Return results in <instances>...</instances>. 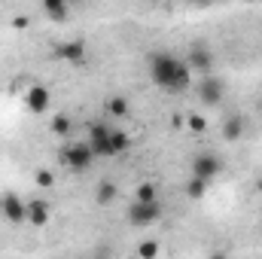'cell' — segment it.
Returning a JSON list of instances; mask_svg holds the SVG:
<instances>
[{"label": "cell", "instance_id": "cell-22", "mask_svg": "<svg viewBox=\"0 0 262 259\" xmlns=\"http://www.w3.org/2000/svg\"><path fill=\"white\" fill-rule=\"evenodd\" d=\"M183 125L192 131V134H204V131H207V119H204L201 113H189V116L183 119Z\"/></svg>", "mask_w": 262, "mask_h": 259}, {"label": "cell", "instance_id": "cell-21", "mask_svg": "<svg viewBox=\"0 0 262 259\" xmlns=\"http://www.w3.org/2000/svg\"><path fill=\"white\" fill-rule=\"evenodd\" d=\"M34 183H37L40 189H52V186L58 183V177H55L52 168H37V171H34Z\"/></svg>", "mask_w": 262, "mask_h": 259}, {"label": "cell", "instance_id": "cell-24", "mask_svg": "<svg viewBox=\"0 0 262 259\" xmlns=\"http://www.w3.org/2000/svg\"><path fill=\"white\" fill-rule=\"evenodd\" d=\"M204 259H232V256H229V250H210Z\"/></svg>", "mask_w": 262, "mask_h": 259}, {"label": "cell", "instance_id": "cell-14", "mask_svg": "<svg viewBox=\"0 0 262 259\" xmlns=\"http://www.w3.org/2000/svg\"><path fill=\"white\" fill-rule=\"evenodd\" d=\"M104 113L110 116V119H125L131 113V104L125 95H110L107 101H104Z\"/></svg>", "mask_w": 262, "mask_h": 259}, {"label": "cell", "instance_id": "cell-5", "mask_svg": "<svg viewBox=\"0 0 262 259\" xmlns=\"http://www.w3.org/2000/svg\"><path fill=\"white\" fill-rule=\"evenodd\" d=\"M226 92H229V89H226V79L216 76V73L198 79V101H201L204 107H220L223 98H226Z\"/></svg>", "mask_w": 262, "mask_h": 259}, {"label": "cell", "instance_id": "cell-18", "mask_svg": "<svg viewBox=\"0 0 262 259\" xmlns=\"http://www.w3.org/2000/svg\"><path fill=\"white\" fill-rule=\"evenodd\" d=\"M159 253H162V244L156 238H143L137 244V259H159Z\"/></svg>", "mask_w": 262, "mask_h": 259}, {"label": "cell", "instance_id": "cell-23", "mask_svg": "<svg viewBox=\"0 0 262 259\" xmlns=\"http://www.w3.org/2000/svg\"><path fill=\"white\" fill-rule=\"evenodd\" d=\"M9 25H12V28H15V31H25V28H28V25H31V18H28V15H15V18H12V21H9Z\"/></svg>", "mask_w": 262, "mask_h": 259}, {"label": "cell", "instance_id": "cell-10", "mask_svg": "<svg viewBox=\"0 0 262 259\" xmlns=\"http://www.w3.org/2000/svg\"><path fill=\"white\" fill-rule=\"evenodd\" d=\"M49 104H52V92L46 89V85H31L28 92H25V107L34 113V116H43V113H49Z\"/></svg>", "mask_w": 262, "mask_h": 259}, {"label": "cell", "instance_id": "cell-20", "mask_svg": "<svg viewBox=\"0 0 262 259\" xmlns=\"http://www.w3.org/2000/svg\"><path fill=\"white\" fill-rule=\"evenodd\" d=\"M70 128H73V119H70V116H64V113L52 116V122H49V131H52L55 137H67V134H70Z\"/></svg>", "mask_w": 262, "mask_h": 259}, {"label": "cell", "instance_id": "cell-7", "mask_svg": "<svg viewBox=\"0 0 262 259\" xmlns=\"http://www.w3.org/2000/svg\"><path fill=\"white\" fill-rule=\"evenodd\" d=\"M110 131H113V125H107L104 119H92V122H89V137H85V143H89V149H92L95 159H107Z\"/></svg>", "mask_w": 262, "mask_h": 259}, {"label": "cell", "instance_id": "cell-2", "mask_svg": "<svg viewBox=\"0 0 262 259\" xmlns=\"http://www.w3.org/2000/svg\"><path fill=\"white\" fill-rule=\"evenodd\" d=\"M58 162L64 165L67 171H73V174H85V171L95 165V156H92V149H89L85 140H70V143L61 146Z\"/></svg>", "mask_w": 262, "mask_h": 259}, {"label": "cell", "instance_id": "cell-6", "mask_svg": "<svg viewBox=\"0 0 262 259\" xmlns=\"http://www.w3.org/2000/svg\"><path fill=\"white\" fill-rule=\"evenodd\" d=\"M128 223L134 229H146V226H156L162 220V201H152V204H140V201H131L128 210H125Z\"/></svg>", "mask_w": 262, "mask_h": 259}, {"label": "cell", "instance_id": "cell-1", "mask_svg": "<svg viewBox=\"0 0 262 259\" xmlns=\"http://www.w3.org/2000/svg\"><path fill=\"white\" fill-rule=\"evenodd\" d=\"M146 64H149V79H152L162 92L183 95V92L192 85V73H189L186 61H183L180 55H174V52L156 49V52H149Z\"/></svg>", "mask_w": 262, "mask_h": 259}, {"label": "cell", "instance_id": "cell-9", "mask_svg": "<svg viewBox=\"0 0 262 259\" xmlns=\"http://www.w3.org/2000/svg\"><path fill=\"white\" fill-rule=\"evenodd\" d=\"M58 61H67L73 67H82L85 64V43L82 40H64V43H55V52H52Z\"/></svg>", "mask_w": 262, "mask_h": 259}, {"label": "cell", "instance_id": "cell-19", "mask_svg": "<svg viewBox=\"0 0 262 259\" xmlns=\"http://www.w3.org/2000/svg\"><path fill=\"white\" fill-rule=\"evenodd\" d=\"M207 189H210L207 180H198V177H189L186 180V198H192V201H201L207 195Z\"/></svg>", "mask_w": 262, "mask_h": 259}, {"label": "cell", "instance_id": "cell-25", "mask_svg": "<svg viewBox=\"0 0 262 259\" xmlns=\"http://www.w3.org/2000/svg\"><path fill=\"white\" fill-rule=\"evenodd\" d=\"M183 119H186V116H171V125H174V128H183Z\"/></svg>", "mask_w": 262, "mask_h": 259}, {"label": "cell", "instance_id": "cell-11", "mask_svg": "<svg viewBox=\"0 0 262 259\" xmlns=\"http://www.w3.org/2000/svg\"><path fill=\"white\" fill-rule=\"evenodd\" d=\"M49 220H52V207H49V201H43V198H31V201H28V223L37 226V229H43V226H49Z\"/></svg>", "mask_w": 262, "mask_h": 259}, {"label": "cell", "instance_id": "cell-13", "mask_svg": "<svg viewBox=\"0 0 262 259\" xmlns=\"http://www.w3.org/2000/svg\"><path fill=\"white\" fill-rule=\"evenodd\" d=\"M128 149H131V137L122 128L113 125L110 140H107V159H116V156H122V153H128Z\"/></svg>", "mask_w": 262, "mask_h": 259}, {"label": "cell", "instance_id": "cell-12", "mask_svg": "<svg viewBox=\"0 0 262 259\" xmlns=\"http://www.w3.org/2000/svg\"><path fill=\"white\" fill-rule=\"evenodd\" d=\"M220 134H223L226 143H238V140L244 137V116H238V113L226 116L223 125H220Z\"/></svg>", "mask_w": 262, "mask_h": 259}, {"label": "cell", "instance_id": "cell-26", "mask_svg": "<svg viewBox=\"0 0 262 259\" xmlns=\"http://www.w3.org/2000/svg\"><path fill=\"white\" fill-rule=\"evenodd\" d=\"M256 192H262V180H256Z\"/></svg>", "mask_w": 262, "mask_h": 259}, {"label": "cell", "instance_id": "cell-15", "mask_svg": "<svg viewBox=\"0 0 262 259\" xmlns=\"http://www.w3.org/2000/svg\"><path fill=\"white\" fill-rule=\"evenodd\" d=\"M43 15L49 18V21H67L70 18V6H67L64 0H43Z\"/></svg>", "mask_w": 262, "mask_h": 259}, {"label": "cell", "instance_id": "cell-4", "mask_svg": "<svg viewBox=\"0 0 262 259\" xmlns=\"http://www.w3.org/2000/svg\"><path fill=\"white\" fill-rule=\"evenodd\" d=\"M183 61L189 67V73H198V76H210L213 67H216V55L207 43H192L183 55Z\"/></svg>", "mask_w": 262, "mask_h": 259}, {"label": "cell", "instance_id": "cell-3", "mask_svg": "<svg viewBox=\"0 0 262 259\" xmlns=\"http://www.w3.org/2000/svg\"><path fill=\"white\" fill-rule=\"evenodd\" d=\"M189 171H192V177L198 180H213V177H220L223 171H226V162H223V156L220 153H213V149H201L192 156V165H189Z\"/></svg>", "mask_w": 262, "mask_h": 259}, {"label": "cell", "instance_id": "cell-17", "mask_svg": "<svg viewBox=\"0 0 262 259\" xmlns=\"http://www.w3.org/2000/svg\"><path fill=\"white\" fill-rule=\"evenodd\" d=\"M134 201H140V204H152V201H159V186L156 183H140L137 189H134Z\"/></svg>", "mask_w": 262, "mask_h": 259}, {"label": "cell", "instance_id": "cell-16", "mask_svg": "<svg viewBox=\"0 0 262 259\" xmlns=\"http://www.w3.org/2000/svg\"><path fill=\"white\" fill-rule=\"evenodd\" d=\"M116 195H119V186H116L113 180H101V183L95 186V201H98L101 207H104V204H113Z\"/></svg>", "mask_w": 262, "mask_h": 259}, {"label": "cell", "instance_id": "cell-8", "mask_svg": "<svg viewBox=\"0 0 262 259\" xmlns=\"http://www.w3.org/2000/svg\"><path fill=\"white\" fill-rule=\"evenodd\" d=\"M0 210H3V217L12 223V226H21V223H28V201H21V195L18 192H6L0 198Z\"/></svg>", "mask_w": 262, "mask_h": 259}]
</instances>
